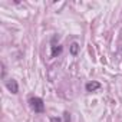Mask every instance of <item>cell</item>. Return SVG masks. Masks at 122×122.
Returning a JSON list of instances; mask_svg holds the SVG:
<instances>
[{
  "label": "cell",
  "mask_w": 122,
  "mask_h": 122,
  "mask_svg": "<svg viewBox=\"0 0 122 122\" xmlns=\"http://www.w3.org/2000/svg\"><path fill=\"white\" fill-rule=\"evenodd\" d=\"M78 52H79V45L75 42V43H72V45H71V53H72L73 56H76V55H78Z\"/></svg>",
  "instance_id": "5b68a950"
},
{
  "label": "cell",
  "mask_w": 122,
  "mask_h": 122,
  "mask_svg": "<svg viewBox=\"0 0 122 122\" xmlns=\"http://www.w3.org/2000/svg\"><path fill=\"white\" fill-rule=\"evenodd\" d=\"M6 88L12 92V93H17L19 92V85H17V82L15 81V79H9V81H6Z\"/></svg>",
  "instance_id": "7a4b0ae2"
},
{
  "label": "cell",
  "mask_w": 122,
  "mask_h": 122,
  "mask_svg": "<svg viewBox=\"0 0 122 122\" xmlns=\"http://www.w3.org/2000/svg\"><path fill=\"white\" fill-rule=\"evenodd\" d=\"M99 88H101V83L96 82V81H93V82H88V83L85 85V89H86L88 92H95V91H98Z\"/></svg>",
  "instance_id": "3957f363"
},
{
  "label": "cell",
  "mask_w": 122,
  "mask_h": 122,
  "mask_svg": "<svg viewBox=\"0 0 122 122\" xmlns=\"http://www.w3.org/2000/svg\"><path fill=\"white\" fill-rule=\"evenodd\" d=\"M29 105L35 113H43L45 112V103H43L42 98H37V96L29 98Z\"/></svg>",
  "instance_id": "6da1fadb"
},
{
  "label": "cell",
  "mask_w": 122,
  "mask_h": 122,
  "mask_svg": "<svg viewBox=\"0 0 122 122\" xmlns=\"http://www.w3.org/2000/svg\"><path fill=\"white\" fill-rule=\"evenodd\" d=\"M62 50H63V47L60 46V45H52V56L53 57L59 56L60 53H62Z\"/></svg>",
  "instance_id": "277c9868"
},
{
  "label": "cell",
  "mask_w": 122,
  "mask_h": 122,
  "mask_svg": "<svg viewBox=\"0 0 122 122\" xmlns=\"http://www.w3.org/2000/svg\"><path fill=\"white\" fill-rule=\"evenodd\" d=\"M50 122H62V119L57 118V116H55V118H52V119H50Z\"/></svg>",
  "instance_id": "8992f818"
},
{
  "label": "cell",
  "mask_w": 122,
  "mask_h": 122,
  "mask_svg": "<svg viewBox=\"0 0 122 122\" xmlns=\"http://www.w3.org/2000/svg\"><path fill=\"white\" fill-rule=\"evenodd\" d=\"M65 119H66V122H69V121H71V116H69L68 113H65Z\"/></svg>",
  "instance_id": "52a82bcc"
}]
</instances>
